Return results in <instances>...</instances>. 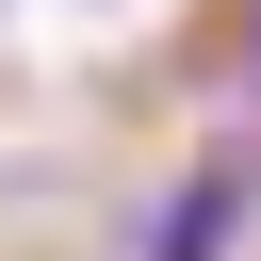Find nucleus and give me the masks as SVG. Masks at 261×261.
I'll return each instance as SVG.
<instances>
[{"label":"nucleus","mask_w":261,"mask_h":261,"mask_svg":"<svg viewBox=\"0 0 261 261\" xmlns=\"http://www.w3.org/2000/svg\"><path fill=\"white\" fill-rule=\"evenodd\" d=\"M228 212H245V179L212 163V179H196V196L163 212V245H147V261H212V245H228Z\"/></svg>","instance_id":"1"},{"label":"nucleus","mask_w":261,"mask_h":261,"mask_svg":"<svg viewBox=\"0 0 261 261\" xmlns=\"http://www.w3.org/2000/svg\"><path fill=\"white\" fill-rule=\"evenodd\" d=\"M245 82H261V16H245Z\"/></svg>","instance_id":"2"}]
</instances>
